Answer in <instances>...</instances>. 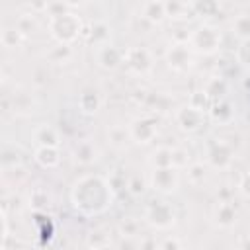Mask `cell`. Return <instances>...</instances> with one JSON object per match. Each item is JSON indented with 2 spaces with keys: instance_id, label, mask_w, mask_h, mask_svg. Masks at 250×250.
<instances>
[{
  "instance_id": "obj_12",
  "label": "cell",
  "mask_w": 250,
  "mask_h": 250,
  "mask_svg": "<svg viewBox=\"0 0 250 250\" xmlns=\"http://www.w3.org/2000/svg\"><path fill=\"white\" fill-rule=\"evenodd\" d=\"M98 62L102 68L105 70H113L123 62V51H119L117 47H113L111 43H105L100 47L98 51Z\"/></svg>"
},
{
  "instance_id": "obj_16",
  "label": "cell",
  "mask_w": 250,
  "mask_h": 250,
  "mask_svg": "<svg viewBox=\"0 0 250 250\" xmlns=\"http://www.w3.org/2000/svg\"><path fill=\"white\" fill-rule=\"evenodd\" d=\"M33 141L37 146H61V135L51 125H39L33 131Z\"/></svg>"
},
{
  "instance_id": "obj_3",
  "label": "cell",
  "mask_w": 250,
  "mask_h": 250,
  "mask_svg": "<svg viewBox=\"0 0 250 250\" xmlns=\"http://www.w3.org/2000/svg\"><path fill=\"white\" fill-rule=\"evenodd\" d=\"M189 47L199 55H215L221 47V31L215 25L201 23L189 35Z\"/></svg>"
},
{
  "instance_id": "obj_8",
  "label": "cell",
  "mask_w": 250,
  "mask_h": 250,
  "mask_svg": "<svg viewBox=\"0 0 250 250\" xmlns=\"http://www.w3.org/2000/svg\"><path fill=\"white\" fill-rule=\"evenodd\" d=\"M123 62L135 74H146L152 68V57L145 47H129L123 51Z\"/></svg>"
},
{
  "instance_id": "obj_14",
  "label": "cell",
  "mask_w": 250,
  "mask_h": 250,
  "mask_svg": "<svg viewBox=\"0 0 250 250\" xmlns=\"http://www.w3.org/2000/svg\"><path fill=\"white\" fill-rule=\"evenodd\" d=\"M33 160L41 166V168H57L61 164V150L59 146H37L33 152Z\"/></svg>"
},
{
  "instance_id": "obj_33",
  "label": "cell",
  "mask_w": 250,
  "mask_h": 250,
  "mask_svg": "<svg viewBox=\"0 0 250 250\" xmlns=\"http://www.w3.org/2000/svg\"><path fill=\"white\" fill-rule=\"evenodd\" d=\"M189 164V154L186 148H174V166L176 168H186Z\"/></svg>"
},
{
  "instance_id": "obj_22",
  "label": "cell",
  "mask_w": 250,
  "mask_h": 250,
  "mask_svg": "<svg viewBox=\"0 0 250 250\" xmlns=\"http://www.w3.org/2000/svg\"><path fill=\"white\" fill-rule=\"evenodd\" d=\"M107 139H109V143H111L113 148H125L127 141H133L129 129H125V127H121V125L111 127V129L107 131Z\"/></svg>"
},
{
  "instance_id": "obj_23",
  "label": "cell",
  "mask_w": 250,
  "mask_h": 250,
  "mask_svg": "<svg viewBox=\"0 0 250 250\" xmlns=\"http://www.w3.org/2000/svg\"><path fill=\"white\" fill-rule=\"evenodd\" d=\"M232 33L240 41H250V14H240L232 21Z\"/></svg>"
},
{
  "instance_id": "obj_36",
  "label": "cell",
  "mask_w": 250,
  "mask_h": 250,
  "mask_svg": "<svg viewBox=\"0 0 250 250\" xmlns=\"http://www.w3.org/2000/svg\"><path fill=\"white\" fill-rule=\"evenodd\" d=\"M127 189H129L133 195H141V193L145 191V182H143L139 176H135V178H131V180H129Z\"/></svg>"
},
{
  "instance_id": "obj_5",
  "label": "cell",
  "mask_w": 250,
  "mask_h": 250,
  "mask_svg": "<svg viewBox=\"0 0 250 250\" xmlns=\"http://www.w3.org/2000/svg\"><path fill=\"white\" fill-rule=\"evenodd\" d=\"M150 188L160 195H170L180 186V168L176 166H158L152 168L148 178Z\"/></svg>"
},
{
  "instance_id": "obj_6",
  "label": "cell",
  "mask_w": 250,
  "mask_h": 250,
  "mask_svg": "<svg viewBox=\"0 0 250 250\" xmlns=\"http://www.w3.org/2000/svg\"><path fill=\"white\" fill-rule=\"evenodd\" d=\"M191 51L193 49L189 47V43L174 41L166 51V64L174 72H188L193 64V53Z\"/></svg>"
},
{
  "instance_id": "obj_25",
  "label": "cell",
  "mask_w": 250,
  "mask_h": 250,
  "mask_svg": "<svg viewBox=\"0 0 250 250\" xmlns=\"http://www.w3.org/2000/svg\"><path fill=\"white\" fill-rule=\"evenodd\" d=\"M205 92H207L213 100H221V98H225V94L229 92V86H227V82H225L223 78L215 76V78H209V80H207Z\"/></svg>"
},
{
  "instance_id": "obj_9",
  "label": "cell",
  "mask_w": 250,
  "mask_h": 250,
  "mask_svg": "<svg viewBox=\"0 0 250 250\" xmlns=\"http://www.w3.org/2000/svg\"><path fill=\"white\" fill-rule=\"evenodd\" d=\"M129 133L137 145H148L156 139V133H158L156 121L152 117H137L129 125Z\"/></svg>"
},
{
  "instance_id": "obj_20",
  "label": "cell",
  "mask_w": 250,
  "mask_h": 250,
  "mask_svg": "<svg viewBox=\"0 0 250 250\" xmlns=\"http://www.w3.org/2000/svg\"><path fill=\"white\" fill-rule=\"evenodd\" d=\"M82 35H90V39L98 45V47H102V45H105V43H109V27L104 23V21H96V23H92V27H90V31H82Z\"/></svg>"
},
{
  "instance_id": "obj_28",
  "label": "cell",
  "mask_w": 250,
  "mask_h": 250,
  "mask_svg": "<svg viewBox=\"0 0 250 250\" xmlns=\"http://www.w3.org/2000/svg\"><path fill=\"white\" fill-rule=\"evenodd\" d=\"M205 180V166L203 162H189L188 164V182L191 186H199Z\"/></svg>"
},
{
  "instance_id": "obj_11",
  "label": "cell",
  "mask_w": 250,
  "mask_h": 250,
  "mask_svg": "<svg viewBox=\"0 0 250 250\" xmlns=\"http://www.w3.org/2000/svg\"><path fill=\"white\" fill-rule=\"evenodd\" d=\"M211 215H213L215 225L221 227V229H229V227H232V225L236 223V217H238L236 207H234L230 201H223V199L215 203Z\"/></svg>"
},
{
  "instance_id": "obj_24",
  "label": "cell",
  "mask_w": 250,
  "mask_h": 250,
  "mask_svg": "<svg viewBox=\"0 0 250 250\" xmlns=\"http://www.w3.org/2000/svg\"><path fill=\"white\" fill-rule=\"evenodd\" d=\"M23 39H25V35H23L16 25H12V27H4V29H2V35H0L2 45L8 47V49H16Z\"/></svg>"
},
{
  "instance_id": "obj_37",
  "label": "cell",
  "mask_w": 250,
  "mask_h": 250,
  "mask_svg": "<svg viewBox=\"0 0 250 250\" xmlns=\"http://www.w3.org/2000/svg\"><path fill=\"white\" fill-rule=\"evenodd\" d=\"M158 248H162V250H178V248H182V242L178 240V238H164L162 242H158Z\"/></svg>"
},
{
  "instance_id": "obj_10",
  "label": "cell",
  "mask_w": 250,
  "mask_h": 250,
  "mask_svg": "<svg viewBox=\"0 0 250 250\" xmlns=\"http://www.w3.org/2000/svg\"><path fill=\"white\" fill-rule=\"evenodd\" d=\"M176 123L184 133H197L205 123V113L197 111L188 104L176 111Z\"/></svg>"
},
{
  "instance_id": "obj_1",
  "label": "cell",
  "mask_w": 250,
  "mask_h": 250,
  "mask_svg": "<svg viewBox=\"0 0 250 250\" xmlns=\"http://www.w3.org/2000/svg\"><path fill=\"white\" fill-rule=\"evenodd\" d=\"M70 203L82 217H98L113 203V184L100 174H84L70 188Z\"/></svg>"
},
{
  "instance_id": "obj_13",
  "label": "cell",
  "mask_w": 250,
  "mask_h": 250,
  "mask_svg": "<svg viewBox=\"0 0 250 250\" xmlns=\"http://www.w3.org/2000/svg\"><path fill=\"white\" fill-rule=\"evenodd\" d=\"M207 115H209L215 123H219V125H229V123L234 119V105H232L229 100H225V98L215 100V102H213V107L209 109Z\"/></svg>"
},
{
  "instance_id": "obj_27",
  "label": "cell",
  "mask_w": 250,
  "mask_h": 250,
  "mask_svg": "<svg viewBox=\"0 0 250 250\" xmlns=\"http://www.w3.org/2000/svg\"><path fill=\"white\" fill-rule=\"evenodd\" d=\"M191 8L199 16H213L219 10V2L217 0H191Z\"/></svg>"
},
{
  "instance_id": "obj_38",
  "label": "cell",
  "mask_w": 250,
  "mask_h": 250,
  "mask_svg": "<svg viewBox=\"0 0 250 250\" xmlns=\"http://www.w3.org/2000/svg\"><path fill=\"white\" fill-rule=\"evenodd\" d=\"M61 2H62V4H66L68 8H76V6H78V4H82L84 0H61Z\"/></svg>"
},
{
  "instance_id": "obj_29",
  "label": "cell",
  "mask_w": 250,
  "mask_h": 250,
  "mask_svg": "<svg viewBox=\"0 0 250 250\" xmlns=\"http://www.w3.org/2000/svg\"><path fill=\"white\" fill-rule=\"evenodd\" d=\"M164 4H166V16L170 18H182L184 12L188 10V2L184 0H168Z\"/></svg>"
},
{
  "instance_id": "obj_39",
  "label": "cell",
  "mask_w": 250,
  "mask_h": 250,
  "mask_svg": "<svg viewBox=\"0 0 250 250\" xmlns=\"http://www.w3.org/2000/svg\"><path fill=\"white\" fill-rule=\"evenodd\" d=\"M240 248H250V236H244L240 240Z\"/></svg>"
},
{
  "instance_id": "obj_30",
  "label": "cell",
  "mask_w": 250,
  "mask_h": 250,
  "mask_svg": "<svg viewBox=\"0 0 250 250\" xmlns=\"http://www.w3.org/2000/svg\"><path fill=\"white\" fill-rule=\"evenodd\" d=\"M16 27L27 37V35L33 31V27H35V18H33L31 14H21V16L18 18V21H16Z\"/></svg>"
},
{
  "instance_id": "obj_7",
  "label": "cell",
  "mask_w": 250,
  "mask_h": 250,
  "mask_svg": "<svg viewBox=\"0 0 250 250\" xmlns=\"http://www.w3.org/2000/svg\"><path fill=\"white\" fill-rule=\"evenodd\" d=\"M234 158V148L230 143L223 141V139H213L207 145V162L217 168V170H225L232 164Z\"/></svg>"
},
{
  "instance_id": "obj_18",
  "label": "cell",
  "mask_w": 250,
  "mask_h": 250,
  "mask_svg": "<svg viewBox=\"0 0 250 250\" xmlns=\"http://www.w3.org/2000/svg\"><path fill=\"white\" fill-rule=\"evenodd\" d=\"M213 102H215V100L205 92V88H201V90H195V92L189 94V102H188V104H189L191 107H195L197 111H201V113L207 115L209 109L213 107Z\"/></svg>"
},
{
  "instance_id": "obj_19",
  "label": "cell",
  "mask_w": 250,
  "mask_h": 250,
  "mask_svg": "<svg viewBox=\"0 0 250 250\" xmlns=\"http://www.w3.org/2000/svg\"><path fill=\"white\" fill-rule=\"evenodd\" d=\"M78 107H80V111L84 115H94L100 109V98H98V94L96 92H90V90L82 92L78 96Z\"/></svg>"
},
{
  "instance_id": "obj_31",
  "label": "cell",
  "mask_w": 250,
  "mask_h": 250,
  "mask_svg": "<svg viewBox=\"0 0 250 250\" xmlns=\"http://www.w3.org/2000/svg\"><path fill=\"white\" fill-rule=\"evenodd\" d=\"M64 12H68V6L62 4L61 0H49V4H47V8H45V14H47L49 18L61 16V14H64Z\"/></svg>"
},
{
  "instance_id": "obj_32",
  "label": "cell",
  "mask_w": 250,
  "mask_h": 250,
  "mask_svg": "<svg viewBox=\"0 0 250 250\" xmlns=\"http://www.w3.org/2000/svg\"><path fill=\"white\" fill-rule=\"evenodd\" d=\"M119 230L123 236H135L139 232V223L135 219H125V221H121Z\"/></svg>"
},
{
  "instance_id": "obj_35",
  "label": "cell",
  "mask_w": 250,
  "mask_h": 250,
  "mask_svg": "<svg viewBox=\"0 0 250 250\" xmlns=\"http://www.w3.org/2000/svg\"><path fill=\"white\" fill-rule=\"evenodd\" d=\"M236 61L250 66V45H248V41H242V45L238 47V51H236Z\"/></svg>"
},
{
  "instance_id": "obj_17",
  "label": "cell",
  "mask_w": 250,
  "mask_h": 250,
  "mask_svg": "<svg viewBox=\"0 0 250 250\" xmlns=\"http://www.w3.org/2000/svg\"><path fill=\"white\" fill-rule=\"evenodd\" d=\"M143 18L150 23H160L166 18V4L162 0H148L143 6Z\"/></svg>"
},
{
  "instance_id": "obj_26",
  "label": "cell",
  "mask_w": 250,
  "mask_h": 250,
  "mask_svg": "<svg viewBox=\"0 0 250 250\" xmlns=\"http://www.w3.org/2000/svg\"><path fill=\"white\" fill-rule=\"evenodd\" d=\"M49 203H51V195L47 193V189L35 188L31 191V195H29V207H33L35 211H43V209L49 207Z\"/></svg>"
},
{
  "instance_id": "obj_21",
  "label": "cell",
  "mask_w": 250,
  "mask_h": 250,
  "mask_svg": "<svg viewBox=\"0 0 250 250\" xmlns=\"http://www.w3.org/2000/svg\"><path fill=\"white\" fill-rule=\"evenodd\" d=\"M150 164H152V168H158V166H174V148H170V146H158L150 154Z\"/></svg>"
},
{
  "instance_id": "obj_34",
  "label": "cell",
  "mask_w": 250,
  "mask_h": 250,
  "mask_svg": "<svg viewBox=\"0 0 250 250\" xmlns=\"http://www.w3.org/2000/svg\"><path fill=\"white\" fill-rule=\"evenodd\" d=\"M238 191H240L242 197L250 199V170L240 176V180H238Z\"/></svg>"
},
{
  "instance_id": "obj_4",
  "label": "cell",
  "mask_w": 250,
  "mask_h": 250,
  "mask_svg": "<svg viewBox=\"0 0 250 250\" xmlns=\"http://www.w3.org/2000/svg\"><path fill=\"white\" fill-rule=\"evenodd\" d=\"M145 219L150 227H154L158 230H168L176 225V211H174L172 203H168L164 199H152L145 207Z\"/></svg>"
},
{
  "instance_id": "obj_15",
  "label": "cell",
  "mask_w": 250,
  "mask_h": 250,
  "mask_svg": "<svg viewBox=\"0 0 250 250\" xmlns=\"http://www.w3.org/2000/svg\"><path fill=\"white\" fill-rule=\"evenodd\" d=\"M72 158L80 166H88V164L98 160V148H96V145L92 141H80L72 148Z\"/></svg>"
},
{
  "instance_id": "obj_2",
  "label": "cell",
  "mask_w": 250,
  "mask_h": 250,
  "mask_svg": "<svg viewBox=\"0 0 250 250\" xmlns=\"http://www.w3.org/2000/svg\"><path fill=\"white\" fill-rule=\"evenodd\" d=\"M47 29H49V35H51L57 43L70 45V43H74V41L82 35L84 25H82L80 16H76L74 12L68 10V12L61 14V16L49 18Z\"/></svg>"
}]
</instances>
